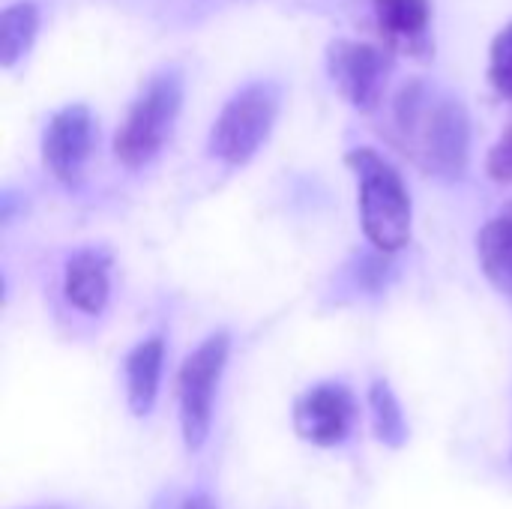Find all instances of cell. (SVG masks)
Wrapping results in <instances>:
<instances>
[{
	"mask_svg": "<svg viewBox=\"0 0 512 509\" xmlns=\"http://www.w3.org/2000/svg\"><path fill=\"white\" fill-rule=\"evenodd\" d=\"M393 141L426 174L459 180L471 156V117L459 99L411 81L393 102Z\"/></svg>",
	"mask_w": 512,
	"mask_h": 509,
	"instance_id": "obj_1",
	"label": "cell"
},
{
	"mask_svg": "<svg viewBox=\"0 0 512 509\" xmlns=\"http://www.w3.org/2000/svg\"><path fill=\"white\" fill-rule=\"evenodd\" d=\"M345 162L357 177V207L366 240L378 255H396L411 243L414 225L411 192L402 174L372 147L351 150Z\"/></svg>",
	"mask_w": 512,
	"mask_h": 509,
	"instance_id": "obj_2",
	"label": "cell"
},
{
	"mask_svg": "<svg viewBox=\"0 0 512 509\" xmlns=\"http://www.w3.org/2000/svg\"><path fill=\"white\" fill-rule=\"evenodd\" d=\"M183 105V78L174 69H165L147 81V87L129 105L117 135L114 156L126 168H144L159 156Z\"/></svg>",
	"mask_w": 512,
	"mask_h": 509,
	"instance_id": "obj_3",
	"label": "cell"
},
{
	"mask_svg": "<svg viewBox=\"0 0 512 509\" xmlns=\"http://www.w3.org/2000/svg\"><path fill=\"white\" fill-rule=\"evenodd\" d=\"M279 117V87L276 84H249L234 93L219 111L210 129V156L240 168L246 165L270 138Z\"/></svg>",
	"mask_w": 512,
	"mask_h": 509,
	"instance_id": "obj_4",
	"label": "cell"
},
{
	"mask_svg": "<svg viewBox=\"0 0 512 509\" xmlns=\"http://www.w3.org/2000/svg\"><path fill=\"white\" fill-rule=\"evenodd\" d=\"M231 354V336L213 333L207 336L180 366L177 375V408H180V432L186 450L198 453L207 444L213 426V405L219 393V381L225 375Z\"/></svg>",
	"mask_w": 512,
	"mask_h": 509,
	"instance_id": "obj_5",
	"label": "cell"
},
{
	"mask_svg": "<svg viewBox=\"0 0 512 509\" xmlns=\"http://www.w3.org/2000/svg\"><path fill=\"white\" fill-rule=\"evenodd\" d=\"M357 417H360V408H357L351 387H345L342 381H327V384H315L297 399L294 432L306 444L333 450V447H342L354 435Z\"/></svg>",
	"mask_w": 512,
	"mask_h": 509,
	"instance_id": "obj_6",
	"label": "cell"
},
{
	"mask_svg": "<svg viewBox=\"0 0 512 509\" xmlns=\"http://www.w3.org/2000/svg\"><path fill=\"white\" fill-rule=\"evenodd\" d=\"M327 72L336 90L360 111H375L384 99V84L390 75L387 54L372 42L336 39L327 48Z\"/></svg>",
	"mask_w": 512,
	"mask_h": 509,
	"instance_id": "obj_7",
	"label": "cell"
},
{
	"mask_svg": "<svg viewBox=\"0 0 512 509\" xmlns=\"http://www.w3.org/2000/svg\"><path fill=\"white\" fill-rule=\"evenodd\" d=\"M93 150V114L87 105L60 108L42 135V162L66 186L81 180V171Z\"/></svg>",
	"mask_w": 512,
	"mask_h": 509,
	"instance_id": "obj_8",
	"label": "cell"
},
{
	"mask_svg": "<svg viewBox=\"0 0 512 509\" xmlns=\"http://www.w3.org/2000/svg\"><path fill=\"white\" fill-rule=\"evenodd\" d=\"M63 294L72 309L102 315L111 297V258L102 249H78L66 261Z\"/></svg>",
	"mask_w": 512,
	"mask_h": 509,
	"instance_id": "obj_9",
	"label": "cell"
},
{
	"mask_svg": "<svg viewBox=\"0 0 512 509\" xmlns=\"http://www.w3.org/2000/svg\"><path fill=\"white\" fill-rule=\"evenodd\" d=\"M162 366H165V342L162 336H150L138 342L123 363L126 378V402L135 417H147L159 399L162 384Z\"/></svg>",
	"mask_w": 512,
	"mask_h": 509,
	"instance_id": "obj_10",
	"label": "cell"
},
{
	"mask_svg": "<svg viewBox=\"0 0 512 509\" xmlns=\"http://www.w3.org/2000/svg\"><path fill=\"white\" fill-rule=\"evenodd\" d=\"M375 15L390 45H399L411 54L426 45L432 0H375Z\"/></svg>",
	"mask_w": 512,
	"mask_h": 509,
	"instance_id": "obj_11",
	"label": "cell"
},
{
	"mask_svg": "<svg viewBox=\"0 0 512 509\" xmlns=\"http://www.w3.org/2000/svg\"><path fill=\"white\" fill-rule=\"evenodd\" d=\"M477 255L486 279L512 300V204H507L477 237Z\"/></svg>",
	"mask_w": 512,
	"mask_h": 509,
	"instance_id": "obj_12",
	"label": "cell"
},
{
	"mask_svg": "<svg viewBox=\"0 0 512 509\" xmlns=\"http://www.w3.org/2000/svg\"><path fill=\"white\" fill-rule=\"evenodd\" d=\"M39 30V9L30 0H15L0 15V63L12 69L30 48Z\"/></svg>",
	"mask_w": 512,
	"mask_h": 509,
	"instance_id": "obj_13",
	"label": "cell"
},
{
	"mask_svg": "<svg viewBox=\"0 0 512 509\" xmlns=\"http://www.w3.org/2000/svg\"><path fill=\"white\" fill-rule=\"evenodd\" d=\"M369 414H372V429H375L381 444H387L393 450L408 444L405 411H402V405H399V399L387 381H375L369 387Z\"/></svg>",
	"mask_w": 512,
	"mask_h": 509,
	"instance_id": "obj_14",
	"label": "cell"
},
{
	"mask_svg": "<svg viewBox=\"0 0 512 509\" xmlns=\"http://www.w3.org/2000/svg\"><path fill=\"white\" fill-rule=\"evenodd\" d=\"M489 81L501 96H512V21L492 39L489 48Z\"/></svg>",
	"mask_w": 512,
	"mask_h": 509,
	"instance_id": "obj_15",
	"label": "cell"
},
{
	"mask_svg": "<svg viewBox=\"0 0 512 509\" xmlns=\"http://www.w3.org/2000/svg\"><path fill=\"white\" fill-rule=\"evenodd\" d=\"M486 171H489V177L498 180V183H510L512 180V126L495 141V147L489 150Z\"/></svg>",
	"mask_w": 512,
	"mask_h": 509,
	"instance_id": "obj_16",
	"label": "cell"
},
{
	"mask_svg": "<svg viewBox=\"0 0 512 509\" xmlns=\"http://www.w3.org/2000/svg\"><path fill=\"white\" fill-rule=\"evenodd\" d=\"M180 509H219V507H216L207 495H192V498H189V501H186Z\"/></svg>",
	"mask_w": 512,
	"mask_h": 509,
	"instance_id": "obj_17",
	"label": "cell"
},
{
	"mask_svg": "<svg viewBox=\"0 0 512 509\" xmlns=\"http://www.w3.org/2000/svg\"><path fill=\"white\" fill-rule=\"evenodd\" d=\"M39 509H60V507H39Z\"/></svg>",
	"mask_w": 512,
	"mask_h": 509,
	"instance_id": "obj_18",
	"label": "cell"
}]
</instances>
